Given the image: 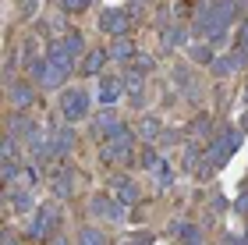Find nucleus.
Returning <instances> with one entry per match:
<instances>
[{
	"label": "nucleus",
	"instance_id": "nucleus-2",
	"mask_svg": "<svg viewBox=\"0 0 248 245\" xmlns=\"http://www.w3.org/2000/svg\"><path fill=\"white\" fill-rule=\"evenodd\" d=\"M124 25H128V18H124V15H107L103 18V29H110V32H124Z\"/></svg>",
	"mask_w": 248,
	"mask_h": 245
},
{
	"label": "nucleus",
	"instance_id": "nucleus-8",
	"mask_svg": "<svg viewBox=\"0 0 248 245\" xmlns=\"http://www.w3.org/2000/svg\"><path fill=\"white\" fill-rule=\"evenodd\" d=\"M245 47H248V29H245Z\"/></svg>",
	"mask_w": 248,
	"mask_h": 245
},
{
	"label": "nucleus",
	"instance_id": "nucleus-4",
	"mask_svg": "<svg viewBox=\"0 0 248 245\" xmlns=\"http://www.w3.org/2000/svg\"><path fill=\"white\" fill-rule=\"evenodd\" d=\"M117 93H121V85H117V82H103V99H107V103H114Z\"/></svg>",
	"mask_w": 248,
	"mask_h": 245
},
{
	"label": "nucleus",
	"instance_id": "nucleus-7",
	"mask_svg": "<svg viewBox=\"0 0 248 245\" xmlns=\"http://www.w3.org/2000/svg\"><path fill=\"white\" fill-rule=\"evenodd\" d=\"M89 4V0H67V7H71V11H78V7H85Z\"/></svg>",
	"mask_w": 248,
	"mask_h": 245
},
{
	"label": "nucleus",
	"instance_id": "nucleus-1",
	"mask_svg": "<svg viewBox=\"0 0 248 245\" xmlns=\"http://www.w3.org/2000/svg\"><path fill=\"white\" fill-rule=\"evenodd\" d=\"M85 107H89L85 93H67V99H64V110H67V117H82V114H85Z\"/></svg>",
	"mask_w": 248,
	"mask_h": 245
},
{
	"label": "nucleus",
	"instance_id": "nucleus-3",
	"mask_svg": "<svg viewBox=\"0 0 248 245\" xmlns=\"http://www.w3.org/2000/svg\"><path fill=\"white\" fill-rule=\"evenodd\" d=\"M50 217H53V210H43V213H39V220L32 224V235H43V231L50 228Z\"/></svg>",
	"mask_w": 248,
	"mask_h": 245
},
{
	"label": "nucleus",
	"instance_id": "nucleus-5",
	"mask_svg": "<svg viewBox=\"0 0 248 245\" xmlns=\"http://www.w3.org/2000/svg\"><path fill=\"white\" fill-rule=\"evenodd\" d=\"M82 245H103V242H99L96 231H85V235H82Z\"/></svg>",
	"mask_w": 248,
	"mask_h": 245
},
{
	"label": "nucleus",
	"instance_id": "nucleus-6",
	"mask_svg": "<svg viewBox=\"0 0 248 245\" xmlns=\"http://www.w3.org/2000/svg\"><path fill=\"white\" fill-rule=\"evenodd\" d=\"M142 131L145 135H156V121H142Z\"/></svg>",
	"mask_w": 248,
	"mask_h": 245
}]
</instances>
